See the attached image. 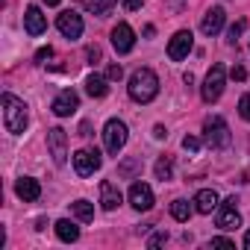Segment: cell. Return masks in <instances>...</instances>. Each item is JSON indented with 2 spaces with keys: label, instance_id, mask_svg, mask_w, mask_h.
<instances>
[{
  "label": "cell",
  "instance_id": "30",
  "mask_svg": "<svg viewBox=\"0 0 250 250\" xmlns=\"http://www.w3.org/2000/svg\"><path fill=\"white\" fill-rule=\"evenodd\" d=\"M106 77H109V80H121V77H124V68H121V65H109Z\"/></svg>",
  "mask_w": 250,
  "mask_h": 250
},
{
  "label": "cell",
  "instance_id": "24",
  "mask_svg": "<svg viewBox=\"0 0 250 250\" xmlns=\"http://www.w3.org/2000/svg\"><path fill=\"white\" fill-rule=\"evenodd\" d=\"M139 168H142V159H127V162H121V165H118V174L130 180V177L139 174Z\"/></svg>",
  "mask_w": 250,
  "mask_h": 250
},
{
  "label": "cell",
  "instance_id": "1",
  "mask_svg": "<svg viewBox=\"0 0 250 250\" xmlns=\"http://www.w3.org/2000/svg\"><path fill=\"white\" fill-rule=\"evenodd\" d=\"M0 106H3V121H6V130L12 133V136H21L24 130H27V121H30V115H27V103L21 100V97H15V94H3L0 97Z\"/></svg>",
  "mask_w": 250,
  "mask_h": 250
},
{
  "label": "cell",
  "instance_id": "14",
  "mask_svg": "<svg viewBox=\"0 0 250 250\" xmlns=\"http://www.w3.org/2000/svg\"><path fill=\"white\" fill-rule=\"evenodd\" d=\"M15 194H18L24 203H36V200L42 197V186H39V180H33V177H21V180L15 183Z\"/></svg>",
  "mask_w": 250,
  "mask_h": 250
},
{
  "label": "cell",
  "instance_id": "15",
  "mask_svg": "<svg viewBox=\"0 0 250 250\" xmlns=\"http://www.w3.org/2000/svg\"><path fill=\"white\" fill-rule=\"evenodd\" d=\"M121 200H124L121 188H118L115 183L103 180V183H100V206H103L106 212H112V209H118V206H121Z\"/></svg>",
  "mask_w": 250,
  "mask_h": 250
},
{
  "label": "cell",
  "instance_id": "16",
  "mask_svg": "<svg viewBox=\"0 0 250 250\" xmlns=\"http://www.w3.org/2000/svg\"><path fill=\"white\" fill-rule=\"evenodd\" d=\"M24 30H27L30 36H42V33L47 30V18L42 15L39 6H30V9L24 12Z\"/></svg>",
  "mask_w": 250,
  "mask_h": 250
},
{
  "label": "cell",
  "instance_id": "18",
  "mask_svg": "<svg viewBox=\"0 0 250 250\" xmlns=\"http://www.w3.org/2000/svg\"><path fill=\"white\" fill-rule=\"evenodd\" d=\"M194 209H197L200 215H212V212L218 209V191H215V188H200V191L194 194Z\"/></svg>",
  "mask_w": 250,
  "mask_h": 250
},
{
  "label": "cell",
  "instance_id": "29",
  "mask_svg": "<svg viewBox=\"0 0 250 250\" xmlns=\"http://www.w3.org/2000/svg\"><path fill=\"white\" fill-rule=\"evenodd\" d=\"M165 241H168V232H153L150 241H147V247H159V244H165Z\"/></svg>",
  "mask_w": 250,
  "mask_h": 250
},
{
  "label": "cell",
  "instance_id": "6",
  "mask_svg": "<svg viewBox=\"0 0 250 250\" xmlns=\"http://www.w3.org/2000/svg\"><path fill=\"white\" fill-rule=\"evenodd\" d=\"M47 150H50V156H53L56 165H65L68 162V136H65L62 127L47 130Z\"/></svg>",
  "mask_w": 250,
  "mask_h": 250
},
{
  "label": "cell",
  "instance_id": "8",
  "mask_svg": "<svg viewBox=\"0 0 250 250\" xmlns=\"http://www.w3.org/2000/svg\"><path fill=\"white\" fill-rule=\"evenodd\" d=\"M191 44H194L191 30H180V33H174V39H171V44H168V56H171L174 62H180V59H186V56L191 53Z\"/></svg>",
  "mask_w": 250,
  "mask_h": 250
},
{
  "label": "cell",
  "instance_id": "19",
  "mask_svg": "<svg viewBox=\"0 0 250 250\" xmlns=\"http://www.w3.org/2000/svg\"><path fill=\"white\" fill-rule=\"evenodd\" d=\"M106 80H109V77H100V74H88V77H85V91H88L91 97H106V91H109Z\"/></svg>",
  "mask_w": 250,
  "mask_h": 250
},
{
  "label": "cell",
  "instance_id": "35",
  "mask_svg": "<svg viewBox=\"0 0 250 250\" xmlns=\"http://www.w3.org/2000/svg\"><path fill=\"white\" fill-rule=\"evenodd\" d=\"M153 136H156V139H165V136H168V133H165V127H162V124H159V127L153 130Z\"/></svg>",
  "mask_w": 250,
  "mask_h": 250
},
{
  "label": "cell",
  "instance_id": "34",
  "mask_svg": "<svg viewBox=\"0 0 250 250\" xmlns=\"http://www.w3.org/2000/svg\"><path fill=\"white\" fill-rule=\"evenodd\" d=\"M85 56H88L91 62H94V59H100V47H97V44H94V47H88V50H85Z\"/></svg>",
  "mask_w": 250,
  "mask_h": 250
},
{
  "label": "cell",
  "instance_id": "5",
  "mask_svg": "<svg viewBox=\"0 0 250 250\" xmlns=\"http://www.w3.org/2000/svg\"><path fill=\"white\" fill-rule=\"evenodd\" d=\"M224 83H227V71H224V65H212V71L206 74L203 88H200L203 100H206V103H215V100L224 94Z\"/></svg>",
  "mask_w": 250,
  "mask_h": 250
},
{
  "label": "cell",
  "instance_id": "12",
  "mask_svg": "<svg viewBox=\"0 0 250 250\" xmlns=\"http://www.w3.org/2000/svg\"><path fill=\"white\" fill-rule=\"evenodd\" d=\"M130 203H133V209H139V212L153 209V188H150L147 183H133V186H130Z\"/></svg>",
  "mask_w": 250,
  "mask_h": 250
},
{
  "label": "cell",
  "instance_id": "31",
  "mask_svg": "<svg viewBox=\"0 0 250 250\" xmlns=\"http://www.w3.org/2000/svg\"><path fill=\"white\" fill-rule=\"evenodd\" d=\"M53 56V47H42L39 53H36V62H44V59H50Z\"/></svg>",
  "mask_w": 250,
  "mask_h": 250
},
{
  "label": "cell",
  "instance_id": "36",
  "mask_svg": "<svg viewBox=\"0 0 250 250\" xmlns=\"http://www.w3.org/2000/svg\"><path fill=\"white\" fill-rule=\"evenodd\" d=\"M244 247H247V250H250V229H247V232H244Z\"/></svg>",
  "mask_w": 250,
  "mask_h": 250
},
{
  "label": "cell",
  "instance_id": "27",
  "mask_svg": "<svg viewBox=\"0 0 250 250\" xmlns=\"http://www.w3.org/2000/svg\"><path fill=\"white\" fill-rule=\"evenodd\" d=\"M183 147H186L188 153H197V150H200V139H194V136H186V139H183Z\"/></svg>",
  "mask_w": 250,
  "mask_h": 250
},
{
  "label": "cell",
  "instance_id": "26",
  "mask_svg": "<svg viewBox=\"0 0 250 250\" xmlns=\"http://www.w3.org/2000/svg\"><path fill=\"white\" fill-rule=\"evenodd\" d=\"M238 115H241L244 121H250V94H244V97L238 100Z\"/></svg>",
  "mask_w": 250,
  "mask_h": 250
},
{
  "label": "cell",
  "instance_id": "2",
  "mask_svg": "<svg viewBox=\"0 0 250 250\" xmlns=\"http://www.w3.org/2000/svg\"><path fill=\"white\" fill-rule=\"evenodd\" d=\"M130 97L136 103H150L156 94H159V77L150 71V68H139L133 77H130Z\"/></svg>",
  "mask_w": 250,
  "mask_h": 250
},
{
  "label": "cell",
  "instance_id": "3",
  "mask_svg": "<svg viewBox=\"0 0 250 250\" xmlns=\"http://www.w3.org/2000/svg\"><path fill=\"white\" fill-rule=\"evenodd\" d=\"M203 142H206L212 150H224V147H229L232 136H229V127H227V121H224L221 115L206 118V124H203Z\"/></svg>",
  "mask_w": 250,
  "mask_h": 250
},
{
  "label": "cell",
  "instance_id": "22",
  "mask_svg": "<svg viewBox=\"0 0 250 250\" xmlns=\"http://www.w3.org/2000/svg\"><path fill=\"white\" fill-rule=\"evenodd\" d=\"M171 215H174L177 221H188V218H191V203H188V200H174V203H171Z\"/></svg>",
  "mask_w": 250,
  "mask_h": 250
},
{
  "label": "cell",
  "instance_id": "33",
  "mask_svg": "<svg viewBox=\"0 0 250 250\" xmlns=\"http://www.w3.org/2000/svg\"><path fill=\"white\" fill-rule=\"evenodd\" d=\"M244 77H247V71H244L241 65H235V68H232V80H238V83H241Z\"/></svg>",
  "mask_w": 250,
  "mask_h": 250
},
{
  "label": "cell",
  "instance_id": "9",
  "mask_svg": "<svg viewBox=\"0 0 250 250\" xmlns=\"http://www.w3.org/2000/svg\"><path fill=\"white\" fill-rule=\"evenodd\" d=\"M235 197H227L221 206H218V227L221 229H235V227H241V215H238V209H235Z\"/></svg>",
  "mask_w": 250,
  "mask_h": 250
},
{
  "label": "cell",
  "instance_id": "23",
  "mask_svg": "<svg viewBox=\"0 0 250 250\" xmlns=\"http://www.w3.org/2000/svg\"><path fill=\"white\" fill-rule=\"evenodd\" d=\"M74 215H77L80 221H91V218H94V206H91L88 200H77V203H74Z\"/></svg>",
  "mask_w": 250,
  "mask_h": 250
},
{
  "label": "cell",
  "instance_id": "28",
  "mask_svg": "<svg viewBox=\"0 0 250 250\" xmlns=\"http://www.w3.org/2000/svg\"><path fill=\"white\" fill-rule=\"evenodd\" d=\"M209 247H227V250H235V241H229V238L218 235V238H212V241H209Z\"/></svg>",
  "mask_w": 250,
  "mask_h": 250
},
{
  "label": "cell",
  "instance_id": "20",
  "mask_svg": "<svg viewBox=\"0 0 250 250\" xmlns=\"http://www.w3.org/2000/svg\"><path fill=\"white\" fill-rule=\"evenodd\" d=\"M56 235L62 238V241H77L80 238V227L74 224V221H68V218H62V221H56Z\"/></svg>",
  "mask_w": 250,
  "mask_h": 250
},
{
  "label": "cell",
  "instance_id": "11",
  "mask_svg": "<svg viewBox=\"0 0 250 250\" xmlns=\"http://www.w3.org/2000/svg\"><path fill=\"white\" fill-rule=\"evenodd\" d=\"M56 27H59V33L65 36V39H80L83 36V15H77V12H62L59 18H56Z\"/></svg>",
  "mask_w": 250,
  "mask_h": 250
},
{
  "label": "cell",
  "instance_id": "21",
  "mask_svg": "<svg viewBox=\"0 0 250 250\" xmlns=\"http://www.w3.org/2000/svg\"><path fill=\"white\" fill-rule=\"evenodd\" d=\"M153 171H156V180H162V183L171 180V177H174V162H171V156H162Z\"/></svg>",
  "mask_w": 250,
  "mask_h": 250
},
{
  "label": "cell",
  "instance_id": "7",
  "mask_svg": "<svg viewBox=\"0 0 250 250\" xmlns=\"http://www.w3.org/2000/svg\"><path fill=\"white\" fill-rule=\"evenodd\" d=\"M100 153L97 150H91V147H85V150H77L74 153V171L80 174V177H91L94 171H100Z\"/></svg>",
  "mask_w": 250,
  "mask_h": 250
},
{
  "label": "cell",
  "instance_id": "25",
  "mask_svg": "<svg viewBox=\"0 0 250 250\" xmlns=\"http://www.w3.org/2000/svg\"><path fill=\"white\" fill-rule=\"evenodd\" d=\"M244 27H247V21H244V18H241V21H235V24L229 27V33H227V42H229V44H235V42H238V36L244 33Z\"/></svg>",
  "mask_w": 250,
  "mask_h": 250
},
{
  "label": "cell",
  "instance_id": "32",
  "mask_svg": "<svg viewBox=\"0 0 250 250\" xmlns=\"http://www.w3.org/2000/svg\"><path fill=\"white\" fill-rule=\"evenodd\" d=\"M142 3H145V0H124V6H127L130 12H136V9H142Z\"/></svg>",
  "mask_w": 250,
  "mask_h": 250
},
{
  "label": "cell",
  "instance_id": "4",
  "mask_svg": "<svg viewBox=\"0 0 250 250\" xmlns=\"http://www.w3.org/2000/svg\"><path fill=\"white\" fill-rule=\"evenodd\" d=\"M103 145H106V150L112 156H118L124 150V145H127V124L118 121V118L106 121V127H103Z\"/></svg>",
  "mask_w": 250,
  "mask_h": 250
},
{
  "label": "cell",
  "instance_id": "13",
  "mask_svg": "<svg viewBox=\"0 0 250 250\" xmlns=\"http://www.w3.org/2000/svg\"><path fill=\"white\" fill-rule=\"evenodd\" d=\"M77 106H80L77 91H74V88H65V91H59V94H56V100H53V115L68 118V115H74V112H77Z\"/></svg>",
  "mask_w": 250,
  "mask_h": 250
},
{
  "label": "cell",
  "instance_id": "37",
  "mask_svg": "<svg viewBox=\"0 0 250 250\" xmlns=\"http://www.w3.org/2000/svg\"><path fill=\"white\" fill-rule=\"evenodd\" d=\"M44 3H47V6H59V3H62V0H44Z\"/></svg>",
  "mask_w": 250,
  "mask_h": 250
},
{
  "label": "cell",
  "instance_id": "10",
  "mask_svg": "<svg viewBox=\"0 0 250 250\" xmlns=\"http://www.w3.org/2000/svg\"><path fill=\"white\" fill-rule=\"evenodd\" d=\"M112 47H115L118 53H130V50L136 47V33H133L130 24L121 21V24L112 30Z\"/></svg>",
  "mask_w": 250,
  "mask_h": 250
},
{
  "label": "cell",
  "instance_id": "17",
  "mask_svg": "<svg viewBox=\"0 0 250 250\" xmlns=\"http://www.w3.org/2000/svg\"><path fill=\"white\" fill-rule=\"evenodd\" d=\"M224 21H227L224 9H221V6H212V9L203 15V24H200L203 36H218V33H221V27H224Z\"/></svg>",
  "mask_w": 250,
  "mask_h": 250
}]
</instances>
